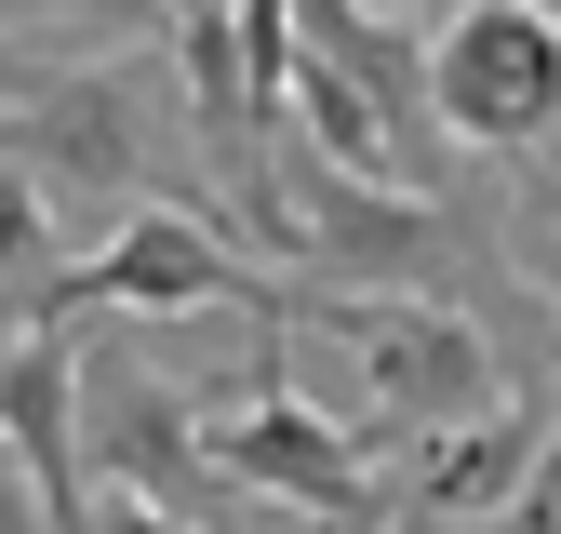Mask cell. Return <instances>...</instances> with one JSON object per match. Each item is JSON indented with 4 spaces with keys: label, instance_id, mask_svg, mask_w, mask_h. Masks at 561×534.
Segmentation results:
<instances>
[{
    "label": "cell",
    "instance_id": "1",
    "mask_svg": "<svg viewBox=\"0 0 561 534\" xmlns=\"http://www.w3.org/2000/svg\"><path fill=\"white\" fill-rule=\"evenodd\" d=\"M280 174V267H295V294H481L495 307V254H481L468 200L442 187H388V174H334L321 148L280 134L267 148Z\"/></svg>",
    "mask_w": 561,
    "mask_h": 534
},
{
    "label": "cell",
    "instance_id": "2",
    "mask_svg": "<svg viewBox=\"0 0 561 534\" xmlns=\"http://www.w3.org/2000/svg\"><path fill=\"white\" fill-rule=\"evenodd\" d=\"M0 148H14L67 214H134V200H201V148H187V94L161 107L134 81V54L107 67H27L14 94H0ZM215 214V200H201Z\"/></svg>",
    "mask_w": 561,
    "mask_h": 534
},
{
    "label": "cell",
    "instance_id": "3",
    "mask_svg": "<svg viewBox=\"0 0 561 534\" xmlns=\"http://www.w3.org/2000/svg\"><path fill=\"white\" fill-rule=\"evenodd\" d=\"M295 321H321L347 361L375 374V415L362 441H442L468 415H495L508 400V361H495V334H481L455 294H295Z\"/></svg>",
    "mask_w": 561,
    "mask_h": 534
},
{
    "label": "cell",
    "instance_id": "4",
    "mask_svg": "<svg viewBox=\"0 0 561 534\" xmlns=\"http://www.w3.org/2000/svg\"><path fill=\"white\" fill-rule=\"evenodd\" d=\"M428 120L468 161L561 174V0H455L428 27Z\"/></svg>",
    "mask_w": 561,
    "mask_h": 534
},
{
    "label": "cell",
    "instance_id": "5",
    "mask_svg": "<svg viewBox=\"0 0 561 534\" xmlns=\"http://www.w3.org/2000/svg\"><path fill=\"white\" fill-rule=\"evenodd\" d=\"M201 454L228 467V495H254V508H280V521H321V534H375V521H388V495H375V441L334 428L321 400H295L280 334H267L241 415H201Z\"/></svg>",
    "mask_w": 561,
    "mask_h": 534
},
{
    "label": "cell",
    "instance_id": "6",
    "mask_svg": "<svg viewBox=\"0 0 561 534\" xmlns=\"http://www.w3.org/2000/svg\"><path fill=\"white\" fill-rule=\"evenodd\" d=\"M94 307H121V321H148V307H241V321H280V334H295V294H280L201 200H134V214L107 228V254H81L54 281L41 321H94Z\"/></svg>",
    "mask_w": 561,
    "mask_h": 534
},
{
    "label": "cell",
    "instance_id": "7",
    "mask_svg": "<svg viewBox=\"0 0 561 534\" xmlns=\"http://www.w3.org/2000/svg\"><path fill=\"white\" fill-rule=\"evenodd\" d=\"M81 454H94V481L107 495H148V508H201V521H280L254 495H228V467L201 454V387L148 374V361H121V348H81Z\"/></svg>",
    "mask_w": 561,
    "mask_h": 534
},
{
    "label": "cell",
    "instance_id": "8",
    "mask_svg": "<svg viewBox=\"0 0 561 534\" xmlns=\"http://www.w3.org/2000/svg\"><path fill=\"white\" fill-rule=\"evenodd\" d=\"M0 454L27 467L54 534H94V454H81V321L0 334Z\"/></svg>",
    "mask_w": 561,
    "mask_h": 534
},
{
    "label": "cell",
    "instance_id": "9",
    "mask_svg": "<svg viewBox=\"0 0 561 534\" xmlns=\"http://www.w3.org/2000/svg\"><path fill=\"white\" fill-rule=\"evenodd\" d=\"M535 454H548V400H495V415H468L442 441H414V481H401V521H428V534H468V521H508L522 481H535Z\"/></svg>",
    "mask_w": 561,
    "mask_h": 534
},
{
    "label": "cell",
    "instance_id": "10",
    "mask_svg": "<svg viewBox=\"0 0 561 534\" xmlns=\"http://www.w3.org/2000/svg\"><path fill=\"white\" fill-rule=\"evenodd\" d=\"M67 281V200L0 148V321H41Z\"/></svg>",
    "mask_w": 561,
    "mask_h": 534
},
{
    "label": "cell",
    "instance_id": "11",
    "mask_svg": "<svg viewBox=\"0 0 561 534\" xmlns=\"http://www.w3.org/2000/svg\"><path fill=\"white\" fill-rule=\"evenodd\" d=\"M187 0H27V27H41V67H107V54H148L174 40Z\"/></svg>",
    "mask_w": 561,
    "mask_h": 534
},
{
    "label": "cell",
    "instance_id": "12",
    "mask_svg": "<svg viewBox=\"0 0 561 534\" xmlns=\"http://www.w3.org/2000/svg\"><path fill=\"white\" fill-rule=\"evenodd\" d=\"M508 534H561V415H548V454H535V481H522Z\"/></svg>",
    "mask_w": 561,
    "mask_h": 534
},
{
    "label": "cell",
    "instance_id": "13",
    "mask_svg": "<svg viewBox=\"0 0 561 534\" xmlns=\"http://www.w3.org/2000/svg\"><path fill=\"white\" fill-rule=\"evenodd\" d=\"M362 14H375V27H401V40H428V27L455 14V0H362Z\"/></svg>",
    "mask_w": 561,
    "mask_h": 534
},
{
    "label": "cell",
    "instance_id": "14",
    "mask_svg": "<svg viewBox=\"0 0 561 534\" xmlns=\"http://www.w3.org/2000/svg\"><path fill=\"white\" fill-rule=\"evenodd\" d=\"M27 67H41V54H14V40H0V94H14V81H27Z\"/></svg>",
    "mask_w": 561,
    "mask_h": 534
},
{
    "label": "cell",
    "instance_id": "15",
    "mask_svg": "<svg viewBox=\"0 0 561 534\" xmlns=\"http://www.w3.org/2000/svg\"><path fill=\"white\" fill-rule=\"evenodd\" d=\"M0 14H27V0H0Z\"/></svg>",
    "mask_w": 561,
    "mask_h": 534
}]
</instances>
